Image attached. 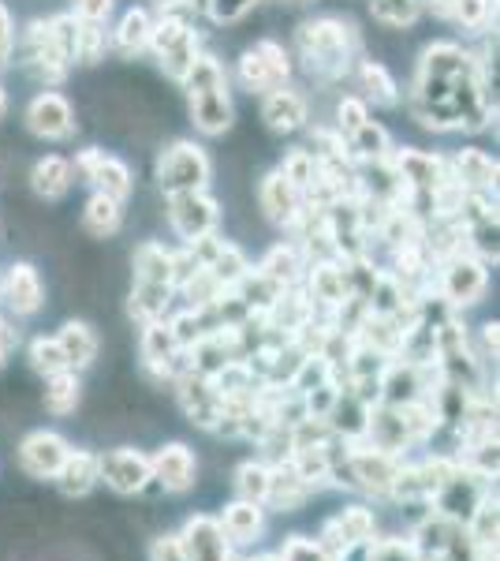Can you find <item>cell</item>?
Returning <instances> with one entry per match:
<instances>
[{"label": "cell", "instance_id": "cell-40", "mask_svg": "<svg viewBox=\"0 0 500 561\" xmlns=\"http://www.w3.org/2000/svg\"><path fill=\"white\" fill-rule=\"evenodd\" d=\"M489 15H493V0H452L449 20H456L467 31H486Z\"/></svg>", "mask_w": 500, "mask_h": 561}, {"label": "cell", "instance_id": "cell-30", "mask_svg": "<svg viewBox=\"0 0 500 561\" xmlns=\"http://www.w3.org/2000/svg\"><path fill=\"white\" fill-rule=\"evenodd\" d=\"M124 225V203H116V198L108 195H90L86 210H83V229L90 232L94 240H108L116 237Z\"/></svg>", "mask_w": 500, "mask_h": 561}, {"label": "cell", "instance_id": "cell-26", "mask_svg": "<svg viewBox=\"0 0 500 561\" xmlns=\"http://www.w3.org/2000/svg\"><path fill=\"white\" fill-rule=\"evenodd\" d=\"M131 270L135 285H172V251H165V243L158 240H142L131 255Z\"/></svg>", "mask_w": 500, "mask_h": 561}, {"label": "cell", "instance_id": "cell-32", "mask_svg": "<svg viewBox=\"0 0 500 561\" xmlns=\"http://www.w3.org/2000/svg\"><path fill=\"white\" fill-rule=\"evenodd\" d=\"M359 87H362V102H374L381 108H393L399 102V87L388 76V68L381 60H362L359 65Z\"/></svg>", "mask_w": 500, "mask_h": 561}, {"label": "cell", "instance_id": "cell-38", "mask_svg": "<svg viewBox=\"0 0 500 561\" xmlns=\"http://www.w3.org/2000/svg\"><path fill=\"white\" fill-rule=\"evenodd\" d=\"M280 173L292 180V187H299V195H306V187H311L317 176V158L311 150H292L280 161Z\"/></svg>", "mask_w": 500, "mask_h": 561}, {"label": "cell", "instance_id": "cell-34", "mask_svg": "<svg viewBox=\"0 0 500 561\" xmlns=\"http://www.w3.org/2000/svg\"><path fill=\"white\" fill-rule=\"evenodd\" d=\"M348 153H359L362 161H388V153H393V139H388V131L381 128V124L367 121L362 128H354L348 135Z\"/></svg>", "mask_w": 500, "mask_h": 561}, {"label": "cell", "instance_id": "cell-18", "mask_svg": "<svg viewBox=\"0 0 500 561\" xmlns=\"http://www.w3.org/2000/svg\"><path fill=\"white\" fill-rule=\"evenodd\" d=\"M261 121H266L269 131L292 135L299 128H306V121H311V102H306L303 90L284 83V87H277V90H269V94H266Z\"/></svg>", "mask_w": 500, "mask_h": 561}, {"label": "cell", "instance_id": "cell-5", "mask_svg": "<svg viewBox=\"0 0 500 561\" xmlns=\"http://www.w3.org/2000/svg\"><path fill=\"white\" fill-rule=\"evenodd\" d=\"M150 49L158 53V65L165 71L168 79L184 83L187 71L195 68V60L202 57L198 53V34L190 20H179V15H161L153 23V34H150Z\"/></svg>", "mask_w": 500, "mask_h": 561}, {"label": "cell", "instance_id": "cell-35", "mask_svg": "<svg viewBox=\"0 0 500 561\" xmlns=\"http://www.w3.org/2000/svg\"><path fill=\"white\" fill-rule=\"evenodd\" d=\"M370 15L388 31H407L422 15V0H370Z\"/></svg>", "mask_w": 500, "mask_h": 561}, {"label": "cell", "instance_id": "cell-8", "mask_svg": "<svg viewBox=\"0 0 500 561\" xmlns=\"http://www.w3.org/2000/svg\"><path fill=\"white\" fill-rule=\"evenodd\" d=\"M23 65L31 71L38 83H45V90L63 83V76H68V60H63V53L57 49V38H53V26L49 20H34L26 26L23 34Z\"/></svg>", "mask_w": 500, "mask_h": 561}, {"label": "cell", "instance_id": "cell-45", "mask_svg": "<svg viewBox=\"0 0 500 561\" xmlns=\"http://www.w3.org/2000/svg\"><path fill=\"white\" fill-rule=\"evenodd\" d=\"M12 45H15V31H12V15H8V8L0 4V68L12 60Z\"/></svg>", "mask_w": 500, "mask_h": 561}, {"label": "cell", "instance_id": "cell-44", "mask_svg": "<svg viewBox=\"0 0 500 561\" xmlns=\"http://www.w3.org/2000/svg\"><path fill=\"white\" fill-rule=\"evenodd\" d=\"M113 12V0H71V15L83 23H105Z\"/></svg>", "mask_w": 500, "mask_h": 561}, {"label": "cell", "instance_id": "cell-41", "mask_svg": "<svg viewBox=\"0 0 500 561\" xmlns=\"http://www.w3.org/2000/svg\"><path fill=\"white\" fill-rule=\"evenodd\" d=\"M277 561H340L336 554L322 547L317 539H306V536H292L284 542V550H280Z\"/></svg>", "mask_w": 500, "mask_h": 561}, {"label": "cell", "instance_id": "cell-47", "mask_svg": "<svg viewBox=\"0 0 500 561\" xmlns=\"http://www.w3.org/2000/svg\"><path fill=\"white\" fill-rule=\"evenodd\" d=\"M481 345H486V359H497V322L481 325Z\"/></svg>", "mask_w": 500, "mask_h": 561}, {"label": "cell", "instance_id": "cell-16", "mask_svg": "<svg viewBox=\"0 0 500 561\" xmlns=\"http://www.w3.org/2000/svg\"><path fill=\"white\" fill-rule=\"evenodd\" d=\"M348 472L354 486L370 494H393V483L399 476V460L393 454H381V449H351L348 454Z\"/></svg>", "mask_w": 500, "mask_h": 561}, {"label": "cell", "instance_id": "cell-33", "mask_svg": "<svg viewBox=\"0 0 500 561\" xmlns=\"http://www.w3.org/2000/svg\"><path fill=\"white\" fill-rule=\"evenodd\" d=\"M172 296H176V288H172V285H135L127 311H131V319H139L142 325L161 322L168 314Z\"/></svg>", "mask_w": 500, "mask_h": 561}, {"label": "cell", "instance_id": "cell-17", "mask_svg": "<svg viewBox=\"0 0 500 561\" xmlns=\"http://www.w3.org/2000/svg\"><path fill=\"white\" fill-rule=\"evenodd\" d=\"M0 300H4L8 311H15V314H38L45 304L42 274L31 266V262H12L4 280H0Z\"/></svg>", "mask_w": 500, "mask_h": 561}, {"label": "cell", "instance_id": "cell-21", "mask_svg": "<svg viewBox=\"0 0 500 561\" xmlns=\"http://www.w3.org/2000/svg\"><path fill=\"white\" fill-rule=\"evenodd\" d=\"M452 180H456V184L467 195H493V187H497V161L489 158L486 150L467 147V150L456 153V176H452Z\"/></svg>", "mask_w": 500, "mask_h": 561}, {"label": "cell", "instance_id": "cell-37", "mask_svg": "<svg viewBox=\"0 0 500 561\" xmlns=\"http://www.w3.org/2000/svg\"><path fill=\"white\" fill-rule=\"evenodd\" d=\"M105 53H108L105 26L79 20V31H75V65H102Z\"/></svg>", "mask_w": 500, "mask_h": 561}, {"label": "cell", "instance_id": "cell-7", "mask_svg": "<svg viewBox=\"0 0 500 561\" xmlns=\"http://www.w3.org/2000/svg\"><path fill=\"white\" fill-rule=\"evenodd\" d=\"M75 173L94 187L97 195H108L116 203H127L135 192V173L127 161H120L116 153H105L102 147H86L75 153Z\"/></svg>", "mask_w": 500, "mask_h": 561}, {"label": "cell", "instance_id": "cell-25", "mask_svg": "<svg viewBox=\"0 0 500 561\" xmlns=\"http://www.w3.org/2000/svg\"><path fill=\"white\" fill-rule=\"evenodd\" d=\"M150 34H153V20L147 8H131L124 12V20L116 23L113 38H108V49H116L120 57H139V53L150 49Z\"/></svg>", "mask_w": 500, "mask_h": 561}, {"label": "cell", "instance_id": "cell-36", "mask_svg": "<svg viewBox=\"0 0 500 561\" xmlns=\"http://www.w3.org/2000/svg\"><path fill=\"white\" fill-rule=\"evenodd\" d=\"M266 491H269V465H261V460H247V465L235 468V494H240L243 502L266 505Z\"/></svg>", "mask_w": 500, "mask_h": 561}, {"label": "cell", "instance_id": "cell-19", "mask_svg": "<svg viewBox=\"0 0 500 561\" xmlns=\"http://www.w3.org/2000/svg\"><path fill=\"white\" fill-rule=\"evenodd\" d=\"M258 206L272 225H295L303 217V195H299V187H292V180L280 169H272L258 184Z\"/></svg>", "mask_w": 500, "mask_h": 561}, {"label": "cell", "instance_id": "cell-29", "mask_svg": "<svg viewBox=\"0 0 500 561\" xmlns=\"http://www.w3.org/2000/svg\"><path fill=\"white\" fill-rule=\"evenodd\" d=\"M79 397H83L79 370H57V375L45 378L42 404H45V412H49V415H71L79 409Z\"/></svg>", "mask_w": 500, "mask_h": 561}, {"label": "cell", "instance_id": "cell-43", "mask_svg": "<svg viewBox=\"0 0 500 561\" xmlns=\"http://www.w3.org/2000/svg\"><path fill=\"white\" fill-rule=\"evenodd\" d=\"M209 8V20L213 23H240L251 8H258V0H202Z\"/></svg>", "mask_w": 500, "mask_h": 561}, {"label": "cell", "instance_id": "cell-14", "mask_svg": "<svg viewBox=\"0 0 500 561\" xmlns=\"http://www.w3.org/2000/svg\"><path fill=\"white\" fill-rule=\"evenodd\" d=\"M71 446L57 431H31L20 442V468L31 479H57V472L68 460Z\"/></svg>", "mask_w": 500, "mask_h": 561}, {"label": "cell", "instance_id": "cell-42", "mask_svg": "<svg viewBox=\"0 0 500 561\" xmlns=\"http://www.w3.org/2000/svg\"><path fill=\"white\" fill-rule=\"evenodd\" d=\"M370 116H367V102L362 98H354V94H348V98H340L336 102V131L348 139V135L354 131V128H362Z\"/></svg>", "mask_w": 500, "mask_h": 561}, {"label": "cell", "instance_id": "cell-11", "mask_svg": "<svg viewBox=\"0 0 500 561\" xmlns=\"http://www.w3.org/2000/svg\"><path fill=\"white\" fill-rule=\"evenodd\" d=\"M26 128L45 142H60L79 131V121L68 98L57 94V90H42V94L26 105Z\"/></svg>", "mask_w": 500, "mask_h": 561}, {"label": "cell", "instance_id": "cell-2", "mask_svg": "<svg viewBox=\"0 0 500 561\" xmlns=\"http://www.w3.org/2000/svg\"><path fill=\"white\" fill-rule=\"evenodd\" d=\"M187 102H190V124H195L202 135H224L235 121L232 108V94H229V76H224L221 60L217 57H198L195 68L187 71L184 79Z\"/></svg>", "mask_w": 500, "mask_h": 561}, {"label": "cell", "instance_id": "cell-3", "mask_svg": "<svg viewBox=\"0 0 500 561\" xmlns=\"http://www.w3.org/2000/svg\"><path fill=\"white\" fill-rule=\"evenodd\" d=\"M209 173H213V169H209L206 150L190 139L168 142L158 158V187L165 198L179 192H206Z\"/></svg>", "mask_w": 500, "mask_h": 561}, {"label": "cell", "instance_id": "cell-22", "mask_svg": "<svg viewBox=\"0 0 500 561\" xmlns=\"http://www.w3.org/2000/svg\"><path fill=\"white\" fill-rule=\"evenodd\" d=\"M57 345L63 352V359H68V370H86L97 359V348H102V341H97V333L90 330V322L71 319V322L60 325Z\"/></svg>", "mask_w": 500, "mask_h": 561}, {"label": "cell", "instance_id": "cell-12", "mask_svg": "<svg viewBox=\"0 0 500 561\" xmlns=\"http://www.w3.org/2000/svg\"><path fill=\"white\" fill-rule=\"evenodd\" d=\"M176 547L184 561H232V542L224 536L221 520L206 517V513H198V517L184 524V531L176 536Z\"/></svg>", "mask_w": 500, "mask_h": 561}, {"label": "cell", "instance_id": "cell-31", "mask_svg": "<svg viewBox=\"0 0 500 561\" xmlns=\"http://www.w3.org/2000/svg\"><path fill=\"white\" fill-rule=\"evenodd\" d=\"M303 270L306 266H303V259H299V248H292V243H277V248L261 259L258 274L277 288H292L295 280L303 277Z\"/></svg>", "mask_w": 500, "mask_h": 561}, {"label": "cell", "instance_id": "cell-24", "mask_svg": "<svg viewBox=\"0 0 500 561\" xmlns=\"http://www.w3.org/2000/svg\"><path fill=\"white\" fill-rule=\"evenodd\" d=\"M221 528H224V536H229V542H235V547H247V542L258 539L261 528H266V505L243 502V497L232 505H224Z\"/></svg>", "mask_w": 500, "mask_h": 561}, {"label": "cell", "instance_id": "cell-9", "mask_svg": "<svg viewBox=\"0 0 500 561\" xmlns=\"http://www.w3.org/2000/svg\"><path fill=\"white\" fill-rule=\"evenodd\" d=\"M97 483L113 486L116 494H142L153 483L150 457L139 454V449H131V446L97 454Z\"/></svg>", "mask_w": 500, "mask_h": 561}, {"label": "cell", "instance_id": "cell-27", "mask_svg": "<svg viewBox=\"0 0 500 561\" xmlns=\"http://www.w3.org/2000/svg\"><path fill=\"white\" fill-rule=\"evenodd\" d=\"M71 187V161L60 158V153H49L38 165L31 169V192L45 198V203H57V198L68 195Z\"/></svg>", "mask_w": 500, "mask_h": 561}, {"label": "cell", "instance_id": "cell-28", "mask_svg": "<svg viewBox=\"0 0 500 561\" xmlns=\"http://www.w3.org/2000/svg\"><path fill=\"white\" fill-rule=\"evenodd\" d=\"M57 486L68 497H83L97 486V454L90 449H71L63 468L57 472Z\"/></svg>", "mask_w": 500, "mask_h": 561}, {"label": "cell", "instance_id": "cell-15", "mask_svg": "<svg viewBox=\"0 0 500 561\" xmlns=\"http://www.w3.org/2000/svg\"><path fill=\"white\" fill-rule=\"evenodd\" d=\"M150 476H153V483H161L168 494H184L195 486L198 460L184 442H168V446H161L158 454L150 457Z\"/></svg>", "mask_w": 500, "mask_h": 561}, {"label": "cell", "instance_id": "cell-10", "mask_svg": "<svg viewBox=\"0 0 500 561\" xmlns=\"http://www.w3.org/2000/svg\"><path fill=\"white\" fill-rule=\"evenodd\" d=\"M489 274H486V262L475 259L470 251H460V255L444 259L441 270V296L452 307H475L481 296H486Z\"/></svg>", "mask_w": 500, "mask_h": 561}, {"label": "cell", "instance_id": "cell-4", "mask_svg": "<svg viewBox=\"0 0 500 561\" xmlns=\"http://www.w3.org/2000/svg\"><path fill=\"white\" fill-rule=\"evenodd\" d=\"M292 79V57L280 42L261 38L254 42L240 60H235V83L247 94H269Z\"/></svg>", "mask_w": 500, "mask_h": 561}, {"label": "cell", "instance_id": "cell-13", "mask_svg": "<svg viewBox=\"0 0 500 561\" xmlns=\"http://www.w3.org/2000/svg\"><path fill=\"white\" fill-rule=\"evenodd\" d=\"M370 539H374V513H370L367 505H348V510H340L329 524H325L317 542H322L329 554L344 558L348 550L367 547Z\"/></svg>", "mask_w": 500, "mask_h": 561}, {"label": "cell", "instance_id": "cell-39", "mask_svg": "<svg viewBox=\"0 0 500 561\" xmlns=\"http://www.w3.org/2000/svg\"><path fill=\"white\" fill-rule=\"evenodd\" d=\"M31 367L38 370L42 378L57 375V370H68V359H63V352L57 345V337H38L31 341Z\"/></svg>", "mask_w": 500, "mask_h": 561}, {"label": "cell", "instance_id": "cell-6", "mask_svg": "<svg viewBox=\"0 0 500 561\" xmlns=\"http://www.w3.org/2000/svg\"><path fill=\"white\" fill-rule=\"evenodd\" d=\"M168 225L184 243L217 237V229H221V203L206 192L168 195Z\"/></svg>", "mask_w": 500, "mask_h": 561}, {"label": "cell", "instance_id": "cell-1", "mask_svg": "<svg viewBox=\"0 0 500 561\" xmlns=\"http://www.w3.org/2000/svg\"><path fill=\"white\" fill-rule=\"evenodd\" d=\"M295 53L303 68L322 83L344 79L359 60V31L340 15H317L295 31Z\"/></svg>", "mask_w": 500, "mask_h": 561}, {"label": "cell", "instance_id": "cell-49", "mask_svg": "<svg viewBox=\"0 0 500 561\" xmlns=\"http://www.w3.org/2000/svg\"><path fill=\"white\" fill-rule=\"evenodd\" d=\"M161 4H165V0H161Z\"/></svg>", "mask_w": 500, "mask_h": 561}, {"label": "cell", "instance_id": "cell-46", "mask_svg": "<svg viewBox=\"0 0 500 561\" xmlns=\"http://www.w3.org/2000/svg\"><path fill=\"white\" fill-rule=\"evenodd\" d=\"M150 561H184V554H179L176 547V536H161L150 542Z\"/></svg>", "mask_w": 500, "mask_h": 561}, {"label": "cell", "instance_id": "cell-20", "mask_svg": "<svg viewBox=\"0 0 500 561\" xmlns=\"http://www.w3.org/2000/svg\"><path fill=\"white\" fill-rule=\"evenodd\" d=\"M388 158H393L396 180L407 187V192H433V187L444 180V161L426 150L404 147V150H393Z\"/></svg>", "mask_w": 500, "mask_h": 561}, {"label": "cell", "instance_id": "cell-48", "mask_svg": "<svg viewBox=\"0 0 500 561\" xmlns=\"http://www.w3.org/2000/svg\"><path fill=\"white\" fill-rule=\"evenodd\" d=\"M4 108H8V98H4V90H0V116H4Z\"/></svg>", "mask_w": 500, "mask_h": 561}, {"label": "cell", "instance_id": "cell-23", "mask_svg": "<svg viewBox=\"0 0 500 561\" xmlns=\"http://www.w3.org/2000/svg\"><path fill=\"white\" fill-rule=\"evenodd\" d=\"M311 497V486L299 479L292 465H277L269 468V491H266V505H272L277 513H295L303 510V502Z\"/></svg>", "mask_w": 500, "mask_h": 561}]
</instances>
